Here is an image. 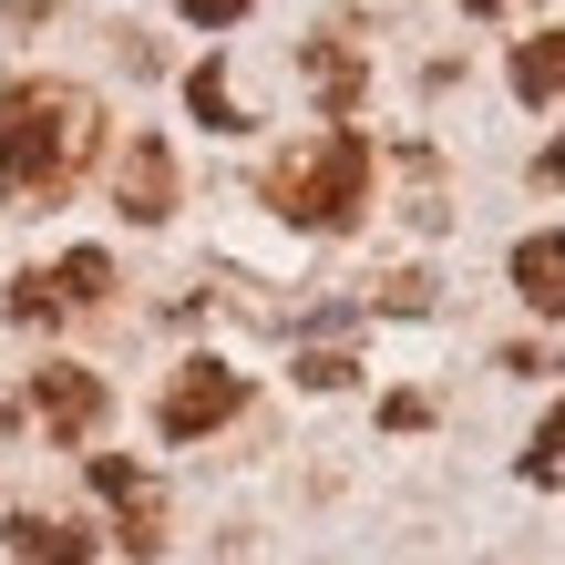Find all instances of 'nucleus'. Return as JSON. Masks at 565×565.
I'll list each match as a JSON object with an SVG mask.
<instances>
[{
    "label": "nucleus",
    "mask_w": 565,
    "mask_h": 565,
    "mask_svg": "<svg viewBox=\"0 0 565 565\" xmlns=\"http://www.w3.org/2000/svg\"><path fill=\"white\" fill-rule=\"evenodd\" d=\"M237 412H247V371H226V360H185V371L164 381V402H154L164 443H195V431H216Z\"/></svg>",
    "instance_id": "nucleus-3"
},
{
    "label": "nucleus",
    "mask_w": 565,
    "mask_h": 565,
    "mask_svg": "<svg viewBox=\"0 0 565 565\" xmlns=\"http://www.w3.org/2000/svg\"><path fill=\"white\" fill-rule=\"evenodd\" d=\"M42 278H52L62 309H93V298L114 288V257H104V247H73V257H62V268H42Z\"/></svg>",
    "instance_id": "nucleus-10"
},
{
    "label": "nucleus",
    "mask_w": 565,
    "mask_h": 565,
    "mask_svg": "<svg viewBox=\"0 0 565 565\" xmlns=\"http://www.w3.org/2000/svg\"><path fill=\"white\" fill-rule=\"evenodd\" d=\"M185 104H195V124H216V135H247V114L226 104V62H195V73H185Z\"/></svg>",
    "instance_id": "nucleus-12"
},
{
    "label": "nucleus",
    "mask_w": 565,
    "mask_h": 565,
    "mask_svg": "<svg viewBox=\"0 0 565 565\" xmlns=\"http://www.w3.org/2000/svg\"><path fill=\"white\" fill-rule=\"evenodd\" d=\"M473 11H504V0H473Z\"/></svg>",
    "instance_id": "nucleus-18"
},
{
    "label": "nucleus",
    "mask_w": 565,
    "mask_h": 565,
    "mask_svg": "<svg viewBox=\"0 0 565 565\" xmlns=\"http://www.w3.org/2000/svg\"><path fill=\"white\" fill-rule=\"evenodd\" d=\"M514 93H524V104H565V31L514 42Z\"/></svg>",
    "instance_id": "nucleus-9"
},
{
    "label": "nucleus",
    "mask_w": 565,
    "mask_h": 565,
    "mask_svg": "<svg viewBox=\"0 0 565 565\" xmlns=\"http://www.w3.org/2000/svg\"><path fill=\"white\" fill-rule=\"evenodd\" d=\"M514 288L535 319H565V226H535V237L514 247Z\"/></svg>",
    "instance_id": "nucleus-7"
},
{
    "label": "nucleus",
    "mask_w": 565,
    "mask_h": 565,
    "mask_svg": "<svg viewBox=\"0 0 565 565\" xmlns=\"http://www.w3.org/2000/svg\"><path fill=\"white\" fill-rule=\"evenodd\" d=\"M104 402H114V391L93 381L83 360H42V371H31V412H42V431H52V443H93Z\"/></svg>",
    "instance_id": "nucleus-5"
},
{
    "label": "nucleus",
    "mask_w": 565,
    "mask_h": 565,
    "mask_svg": "<svg viewBox=\"0 0 565 565\" xmlns=\"http://www.w3.org/2000/svg\"><path fill=\"white\" fill-rule=\"evenodd\" d=\"M524 473H535V483H545V473H565V402L545 412V431H535V452H524Z\"/></svg>",
    "instance_id": "nucleus-13"
},
{
    "label": "nucleus",
    "mask_w": 565,
    "mask_h": 565,
    "mask_svg": "<svg viewBox=\"0 0 565 565\" xmlns=\"http://www.w3.org/2000/svg\"><path fill=\"white\" fill-rule=\"evenodd\" d=\"M114 206L135 216V226H164V216H175V145H164V135H135V145H124Z\"/></svg>",
    "instance_id": "nucleus-6"
},
{
    "label": "nucleus",
    "mask_w": 565,
    "mask_h": 565,
    "mask_svg": "<svg viewBox=\"0 0 565 565\" xmlns=\"http://www.w3.org/2000/svg\"><path fill=\"white\" fill-rule=\"evenodd\" d=\"M0 545H11L21 565H93V535H83V524H62V514H11V524H0Z\"/></svg>",
    "instance_id": "nucleus-8"
},
{
    "label": "nucleus",
    "mask_w": 565,
    "mask_h": 565,
    "mask_svg": "<svg viewBox=\"0 0 565 565\" xmlns=\"http://www.w3.org/2000/svg\"><path fill=\"white\" fill-rule=\"evenodd\" d=\"M535 175H545V185H565V135H555V145L535 154Z\"/></svg>",
    "instance_id": "nucleus-17"
},
{
    "label": "nucleus",
    "mask_w": 565,
    "mask_h": 565,
    "mask_svg": "<svg viewBox=\"0 0 565 565\" xmlns=\"http://www.w3.org/2000/svg\"><path fill=\"white\" fill-rule=\"evenodd\" d=\"M268 206H278L288 226H360V206H371V145H360L350 124L288 145V154L268 164Z\"/></svg>",
    "instance_id": "nucleus-2"
},
{
    "label": "nucleus",
    "mask_w": 565,
    "mask_h": 565,
    "mask_svg": "<svg viewBox=\"0 0 565 565\" xmlns=\"http://www.w3.org/2000/svg\"><path fill=\"white\" fill-rule=\"evenodd\" d=\"M298 381H309V391H340L350 381V350H298Z\"/></svg>",
    "instance_id": "nucleus-15"
},
{
    "label": "nucleus",
    "mask_w": 565,
    "mask_h": 565,
    "mask_svg": "<svg viewBox=\"0 0 565 565\" xmlns=\"http://www.w3.org/2000/svg\"><path fill=\"white\" fill-rule=\"evenodd\" d=\"M247 0H185V21H237Z\"/></svg>",
    "instance_id": "nucleus-16"
},
{
    "label": "nucleus",
    "mask_w": 565,
    "mask_h": 565,
    "mask_svg": "<svg viewBox=\"0 0 565 565\" xmlns=\"http://www.w3.org/2000/svg\"><path fill=\"white\" fill-rule=\"evenodd\" d=\"M93 145H104V104H93L83 83H11L0 93V195H11V206L73 195Z\"/></svg>",
    "instance_id": "nucleus-1"
},
{
    "label": "nucleus",
    "mask_w": 565,
    "mask_h": 565,
    "mask_svg": "<svg viewBox=\"0 0 565 565\" xmlns=\"http://www.w3.org/2000/svg\"><path fill=\"white\" fill-rule=\"evenodd\" d=\"M83 473H93V493L114 504V535H124V555H164V493H154V473H145V462L93 452Z\"/></svg>",
    "instance_id": "nucleus-4"
},
{
    "label": "nucleus",
    "mask_w": 565,
    "mask_h": 565,
    "mask_svg": "<svg viewBox=\"0 0 565 565\" xmlns=\"http://www.w3.org/2000/svg\"><path fill=\"white\" fill-rule=\"evenodd\" d=\"M309 83H319V93H329L340 114L360 104V52L340 42V31H319V42H309Z\"/></svg>",
    "instance_id": "nucleus-11"
},
{
    "label": "nucleus",
    "mask_w": 565,
    "mask_h": 565,
    "mask_svg": "<svg viewBox=\"0 0 565 565\" xmlns=\"http://www.w3.org/2000/svg\"><path fill=\"white\" fill-rule=\"evenodd\" d=\"M11 319H62V298H52V278H42V268L11 278Z\"/></svg>",
    "instance_id": "nucleus-14"
}]
</instances>
